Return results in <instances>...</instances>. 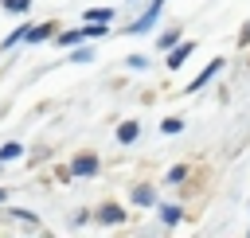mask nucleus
I'll list each match as a JSON object with an SVG mask.
<instances>
[{
	"mask_svg": "<svg viewBox=\"0 0 250 238\" xmlns=\"http://www.w3.org/2000/svg\"><path fill=\"white\" fill-rule=\"evenodd\" d=\"M133 203H137V207H152V203H156L152 187H137V191H133Z\"/></svg>",
	"mask_w": 250,
	"mask_h": 238,
	"instance_id": "0eeeda50",
	"label": "nucleus"
},
{
	"mask_svg": "<svg viewBox=\"0 0 250 238\" xmlns=\"http://www.w3.org/2000/svg\"><path fill=\"white\" fill-rule=\"evenodd\" d=\"M86 20H90V23H109V20H113V12H109V8H90V12H86Z\"/></svg>",
	"mask_w": 250,
	"mask_h": 238,
	"instance_id": "6e6552de",
	"label": "nucleus"
},
{
	"mask_svg": "<svg viewBox=\"0 0 250 238\" xmlns=\"http://www.w3.org/2000/svg\"><path fill=\"white\" fill-rule=\"evenodd\" d=\"M59 43H62V47H74V43H82V27H78V31H66V35H59Z\"/></svg>",
	"mask_w": 250,
	"mask_h": 238,
	"instance_id": "f8f14e48",
	"label": "nucleus"
},
{
	"mask_svg": "<svg viewBox=\"0 0 250 238\" xmlns=\"http://www.w3.org/2000/svg\"><path fill=\"white\" fill-rule=\"evenodd\" d=\"M238 43H242V47H246V43H250V23H246V27H242V35H238Z\"/></svg>",
	"mask_w": 250,
	"mask_h": 238,
	"instance_id": "6ab92c4d",
	"label": "nucleus"
},
{
	"mask_svg": "<svg viewBox=\"0 0 250 238\" xmlns=\"http://www.w3.org/2000/svg\"><path fill=\"white\" fill-rule=\"evenodd\" d=\"M47 35H51V23H39V27H27V35H23V39H27V43H43Z\"/></svg>",
	"mask_w": 250,
	"mask_h": 238,
	"instance_id": "423d86ee",
	"label": "nucleus"
},
{
	"mask_svg": "<svg viewBox=\"0 0 250 238\" xmlns=\"http://www.w3.org/2000/svg\"><path fill=\"white\" fill-rule=\"evenodd\" d=\"M70 172H74V176H94V172H98V160H94V156H78V160L70 164Z\"/></svg>",
	"mask_w": 250,
	"mask_h": 238,
	"instance_id": "20e7f679",
	"label": "nucleus"
},
{
	"mask_svg": "<svg viewBox=\"0 0 250 238\" xmlns=\"http://www.w3.org/2000/svg\"><path fill=\"white\" fill-rule=\"evenodd\" d=\"M160 129H164V133H180V129H184V121H180V117H168Z\"/></svg>",
	"mask_w": 250,
	"mask_h": 238,
	"instance_id": "2eb2a0df",
	"label": "nucleus"
},
{
	"mask_svg": "<svg viewBox=\"0 0 250 238\" xmlns=\"http://www.w3.org/2000/svg\"><path fill=\"white\" fill-rule=\"evenodd\" d=\"M4 8H8V12H27L31 0H4Z\"/></svg>",
	"mask_w": 250,
	"mask_h": 238,
	"instance_id": "ddd939ff",
	"label": "nucleus"
},
{
	"mask_svg": "<svg viewBox=\"0 0 250 238\" xmlns=\"http://www.w3.org/2000/svg\"><path fill=\"white\" fill-rule=\"evenodd\" d=\"M98 218H102V222H109V226H117V222H125V211H121V207H113V203H105V207L98 211Z\"/></svg>",
	"mask_w": 250,
	"mask_h": 238,
	"instance_id": "39448f33",
	"label": "nucleus"
},
{
	"mask_svg": "<svg viewBox=\"0 0 250 238\" xmlns=\"http://www.w3.org/2000/svg\"><path fill=\"white\" fill-rule=\"evenodd\" d=\"M160 218H164L168 226H176V222H180V207H160Z\"/></svg>",
	"mask_w": 250,
	"mask_h": 238,
	"instance_id": "9d476101",
	"label": "nucleus"
},
{
	"mask_svg": "<svg viewBox=\"0 0 250 238\" xmlns=\"http://www.w3.org/2000/svg\"><path fill=\"white\" fill-rule=\"evenodd\" d=\"M176 39H180V35H176V31H168V35H160V47H176Z\"/></svg>",
	"mask_w": 250,
	"mask_h": 238,
	"instance_id": "f3484780",
	"label": "nucleus"
},
{
	"mask_svg": "<svg viewBox=\"0 0 250 238\" xmlns=\"http://www.w3.org/2000/svg\"><path fill=\"white\" fill-rule=\"evenodd\" d=\"M160 4H164V0H156V4H152V8H148L141 20H137V23H129V35H141V31H148V27L156 23V16H160Z\"/></svg>",
	"mask_w": 250,
	"mask_h": 238,
	"instance_id": "f03ea898",
	"label": "nucleus"
},
{
	"mask_svg": "<svg viewBox=\"0 0 250 238\" xmlns=\"http://www.w3.org/2000/svg\"><path fill=\"white\" fill-rule=\"evenodd\" d=\"M20 152H23V148L12 140V144H4V148H0V160H20Z\"/></svg>",
	"mask_w": 250,
	"mask_h": 238,
	"instance_id": "9b49d317",
	"label": "nucleus"
},
{
	"mask_svg": "<svg viewBox=\"0 0 250 238\" xmlns=\"http://www.w3.org/2000/svg\"><path fill=\"white\" fill-rule=\"evenodd\" d=\"M184 176H188V168H184V164H180V168H172V172H168V179H172V183H180V179H184Z\"/></svg>",
	"mask_w": 250,
	"mask_h": 238,
	"instance_id": "dca6fc26",
	"label": "nucleus"
},
{
	"mask_svg": "<svg viewBox=\"0 0 250 238\" xmlns=\"http://www.w3.org/2000/svg\"><path fill=\"white\" fill-rule=\"evenodd\" d=\"M125 66H133V70H145V66H148V59H145V55H129V62H125Z\"/></svg>",
	"mask_w": 250,
	"mask_h": 238,
	"instance_id": "4468645a",
	"label": "nucleus"
},
{
	"mask_svg": "<svg viewBox=\"0 0 250 238\" xmlns=\"http://www.w3.org/2000/svg\"><path fill=\"white\" fill-rule=\"evenodd\" d=\"M117 140H121V144H129V140H137V121H125V125L117 129Z\"/></svg>",
	"mask_w": 250,
	"mask_h": 238,
	"instance_id": "1a4fd4ad",
	"label": "nucleus"
},
{
	"mask_svg": "<svg viewBox=\"0 0 250 238\" xmlns=\"http://www.w3.org/2000/svg\"><path fill=\"white\" fill-rule=\"evenodd\" d=\"M90 59H94V51H86V47H82V51H74V62H90Z\"/></svg>",
	"mask_w": 250,
	"mask_h": 238,
	"instance_id": "a211bd4d",
	"label": "nucleus"
},
{
	"mask_svg": "<svg viewBox=\"0 0 250 238\" xmlns=\"http://www.w3.org/2000/svg\"><path fill=\"white\" fill-rule=\"evenodd\" d=\"M0 199H4V191H0Z\"/></svg>",
	"mask_w": 250,
	"mask_h": 238,
	"instance_id": "aec40b11",
	"label": "nucleus"
},
{
	"mask_svg": "<svg viewBox=\"0 0 250 238\" xmlns=\"http://www.w3.org/2000/svg\"><path fill=\"white\" fill-rule=\"evenodd\" d=\"M219 66H223V59H215V62H207V66H203V74H199V78H195V82H191L188 90H191V94H195V90H203V86H207V82H211V78L219 74Z\"/></svg>",
	"mask_w": 250,
	"mask_h": 238,
	"instance_id": "7ed1b4c3",
	"label": "nucleus"
},
{
	"mask_svg": "<svg viewBox=\"0 0 250 238\" xmlns=\"http://www.w3.org/2000/svg\"><path fill=\"white\" fill-rule=\"evenodd\" d=\"M191 51H195V43H191V39H188V43H176V47H168V66H172V70H176V66H184Z\"/></svg>",
	"mask_w": 250,
	"mask_h": 238,
	"instance_id": "f257e3e1",
	"label": "nucleus"
}]
</instances>
